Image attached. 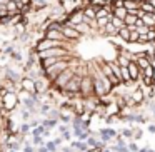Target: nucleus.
<instances>
[{"label":"nucleus","mask_w":155,"mask_h":152,"mask_svg":"<svg viewBox=\"0 0 155 152\" xmlns=\"http://www.w3.org/2000/svg\"><path fill=\"white\" fill-rule=\"evenodd\" d=\"M0 152H2V114H0Z\"/></svg>","instance_id":"obj_1"}]
</instances>
